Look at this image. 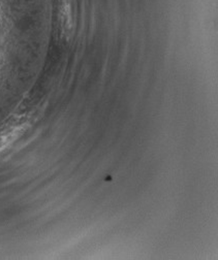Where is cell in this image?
<instances>
[{
	"label": "cell",
	"mask_w": 218,
	"mask_h": 260,
	"mask_svg": "<svg viewBox=\"0 0 218 260\" xmlns=\"http://www.w3.org/2000/svg\"><path fill=\"white\" fill-rule=\"evenodd\" d=\"M27 126L28 121L26 119L17 118L0 127V152L14 144L24 134Z\"/></svg>",
	"instance_id": "cell-1"
}]
</instances>
